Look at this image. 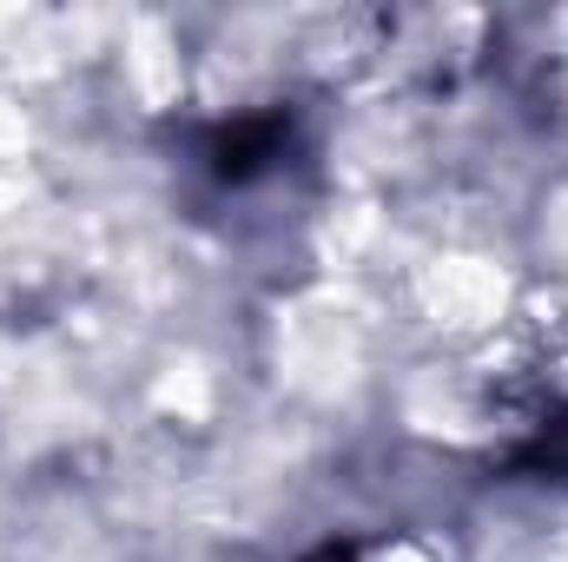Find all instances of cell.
I'll return each mask as SVG.
<instances>
[{
  "mask_svg": "<svg viewBox=\"0 0 568 562\" xmlns=\"http://www.w3.org/2000/svg\"><path fill=\"white\" fill-rule=\"evenodd\" d=\"M284 127L278 120H239V127H225L219 140H212V172L219 179H252L272 152H278Z\"/></svg>",
  "mask_w": 568,
  "mask_h": 562,
  "instance_id": "6da1fadb",
  "label": "cell"
},
{
  "mask_svg": "<svg viewBox=\"0 0 568 562\" xmlns=\"http://www.w3.org/2000/svg\"><path fill=\"white\" fill-rule=\"evenodd\" d=\"M311 562H351V550H337V543H331V550H317Z\"/></svg>",
  "mask_w": 568,
  "mask_h": 562,
  "instance_id": "7a4b0ae2",
  "label": "cell"
}]
</instances>
